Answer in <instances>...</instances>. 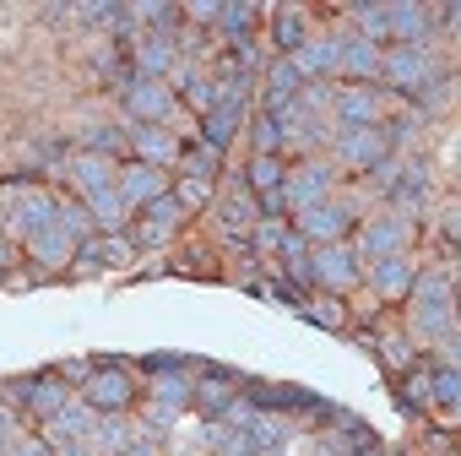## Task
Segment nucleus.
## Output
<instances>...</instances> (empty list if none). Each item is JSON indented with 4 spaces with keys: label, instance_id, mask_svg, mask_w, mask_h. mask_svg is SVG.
Instances as JSON below:
<instances>
[{
    "label": "nucleus",
    "instance_id": "40",
    "mask_svg": "<svg viewBox=\"0 0 461 456\" xmlns=\"http://www.w3.org/2000/svg\"><path fill=\"white\" fill-rule=\"evenodd\" d=\"M55 223H60V228H71V234H77V240H93V234H98V228H93V212H87L82 201H60V212H55Z\"/></svg>",
    "mask_w": 461,
    "mask_h": 456
},
{
    "label": "nucleus",
    "instance_id": "43",
    "mask_svg": "<svg viewBox=\"0 0 461 456\" xmlns=\"http://www.w3.org/2000/svg\"><path fill=\"white\" fill-rule=\"evenodd\" d=\"M179 163L190 169V179H212V174H217V147H206V141H201V147H195L190 158H179Z\"/></svg>",
    "mask_w": 461,
    "mask_h": 456
},
{
    "label": "nucleus",
    "instance_id": "57",
    "mask_svg": "<svg viewBox=\"0 0 461 456\" xmlns=\"http://www.w3.org/2000/svg\"><path fill=\"white\" fill-rule=\"evenodd\" d=\"M12 261H17V251H12V245H0V272H6Z\"/></svg>",
    "mask_w": 461,
    "mask_h": 456
},
{
    "label": "nucleus",
    "instance_id": "17",
    "mask_svg": "<svg viewBox=\"0 0 461 456\" xmlns=\"http://www.w3.org/2000/svg\"><path fill=\"white\" fill-rule=\"evenodd\" d=\"M380 60H385V50L380 44H369V39H358V33H342V66L337 71H348L353 82H375L380 77Z\"/></svg>",
    "mask_w": 461,
    "mask_h": 456
},
{
    "label": "nucleus",
    "instance_id": "12",
    "mask_svg": "<svg viewBox=\"0 0 461 456\" xmlns=\"http://www.w3.org/2000/svg\"><path fill=\"white\" fill-rule=\"evenodd\" d=\"M114 185H120V196L131 201V212H147L158 196H168V179H163V169H152V163H125Z\"/></svg>",
    "mask_w": 461,
    "mask_h": 456
},
{
    "label": "nucleus",
    "instance_id": "6",
    "mask_svg": "<svg viewBox=\"0 0 461 456\" xmlns=\"http://www.w3.org/2000/svg\"><path fill=\"white\" fill-rule=\"evenodd\" d=\"M326 196H331V163L304 158L299 169H288V179H283V201H288V212H304V206H315V201H326Z\"/></svg>",
    "mask_w": 461,
    "mask_h": 456
},
{
    "label": "nucleus",
    "instance_id": "58",
    "mask_svg": "<svg viewBox=\"0 0 461 456\" xmlns=\"http://www.w3.org/2000/svg\"><path fill=\"white\" fill-rule=\"evenodd\" d=\"M456 321H461V283H456Z\"/></svg>",
    "mask_w": 461,
    "mask_h": 456
},
{
    "label": "nucleus",
    "instance_id": "4",
    "mask_svg": "<svg viewBox=\"0 0 461 456\" xmlns=\"http://www.w3.org/2000/svg\"><path fill=\"white\" fill-rule=\"evenodd\" d=\"M407 245H412V217H402V212H380V217H369V223H364V234H358V251H364L369 261L402 256Z\"/></svg>",
    "mask_w": 461,
    "mask_h": 456
},
{
    "label": "nucleus",
    "instance_id": "60",
    "mask_svg": "<svg viewBox=\"0 0 461 456\" xmlns=\"http://www.w3.org/2000/svg\"><path fill=\"white\" fill-rule=\"evenodd\" d=\"M0 278H6V272H0Z\"/></svg>",
    "mask_w": 461,
    "mask_h": 456
},
{
    "label": "nucleus",
    "instance_id": "15",
    "mask_svg": "<svg viewBox=\"0 0 461 456\" xmlns=\"http://www.w3.org/2000/svg\"><path fill=\"white\" fill-rule=\"evenodd\" d=\"M412 261L407 256H385V261H369V288L375 299H407L412 294Z\"/></svg>",
    "mask_w": 461,
    "mask_h": 456
},
{
    "label": "nucleus",
    "instance_id": "33",
    "mask_svg": "<svg viewBox=\"0 0 461 456\" xmlns=\"http://www.w3.org/2000/svg\"><path fill=\"white\" fill-rule=\"evenodd\" d=\"M304 93V77H299V66L283 55V60H272L267 66V98H299Z\"/></svg>",
    "mask_w": 461,
    "mask_h": 456
},
{
    "label": "nucleus",
    "instance_id": "2",
    "mask_svg": "<svg viewBox=\"0 0 461 456\" xmlns=\"http://www.w3.org/2000/svg\"><path fill=\"white\" fill-rule=\"evenodd\" d=\"M310 272H315V288H326V294H348V288H358V256L337 240V245H315L310 251Z\"/></svg>",
    "mask_w": 461,
    "mask_h": 456
},
{
    "label": "nucleus",
    "instance_id": "21",
    "mask_svg": "<svg viewBox=\"0 0 461 456\" xmlns=\"http://www.w3.org/2000/svg\"><path fill=\"white\" fill-rule=\"evenodd\" d=\"M294 66H299V77L304 82H315V77H331L337 66H342V39H310L299 55H288Z\"/></svg>",
    "mask_w": 461,
    "mask_h": 456
},
{
    "label": "nucleus",
    "instance_id": "45",
    "mask_svg": "<svg viewBox=\"0 0 461 456\" xmlns=\"http://www.w3.org/2000/svg\"><path fill=\"white\" fill-rule=\"evenodd\" d=\"M283 136H288V131H283L272 114H261V120H256V152H277V147H283Z\"/></svg>",
    "mask_w": 461,
    "mask_h": 456
},
{
    "label": "nucleus",
    "instance_id": "56",
    "mask_svg": "<svg viewBox=\"0 0 461 456\" xmlns=\"http://www.w3.org/2000/svg\"><path fill=\"white\" fill-rule=\"evenodd\" d=\"M439 23H456L461 28V6H439Z\"/></svg>",
    "mask_w": 461,
    "mask_h": 456
},
{
    "label": "nucleus",
    "instance_id": "49",
    "mask_svg": "<svg viewBox=\"0 0 461 456\" xmlns=\"http://www.w3.org/2000/svg\"><path fill=\"white\" fill-rule=\"evenodd\" d=\"M163 240H168V228H158V223H147V217H141V228H136V245H141V251H158Z\"/></svg>",
    "mask_w": 461,
    "mask_h": 456
},
{
    "label": "nucleus",
    "instance_id": "44",
    "mask_svg": "<svg viewBox=\"0 0 461 456\" xmlns=\"http://www.w3.org/2000/svg\"><path fill=\"white\" fill-rule=\"evenodd\" d=\"M402 402H407V407H434V397H429V369H418V375L402 380Z\"/></svg>",
    "mask_w": 461,
    "mask_h": 456
},
{
    "label": "nucleus",
    "instance_id": "22",
    "mask_svg": "<svg viewBox=\"0 0 461 456\" xmlns=\"http://www.w3.org/2000/svg\"><path fill=\"white\" fill-rule=\"evenodd\" d=\"M174 66H179V60H174V44H168V33H147V39L136 44V77H147V82H163Z\"/></svg>",
    "mask_w": 461,
    "mask_h": 456
},
{
    "label": "nucleus",
    "instance_id": "8",
    "mask_svg": "<svg viewBox=\"0 0 461 456\" xmlns=\"http://www.w3.org/2000/svg\"><path fill=\"white\" fill-rule=\"evenodd\" d=\"M461 321H456V299H412V315H407V337H423V342H445L456 337Z\"/></svg>",
    "mask_w": 461,
    "mask_h": 456
},
{
    "label": "nucleus",
    "instance_id": "41",
    "mask_svg": "<svg viewBox=\"0 0 461 456\" xmlns=\"http://www.w3.org/2000/svg\"><path fill=\"white\" fill-rule=\"evenodd\" d=\"M147 223H158V228H168V234H174V228L185 223V201L168 190V196H158L152 206H147Z\"/></svg>",
    "mask_w": 461,
    "mask_h": 456
},
{
    "label": "nucleus",
    "instance_id": "24",
    "mask_svg": "<svg viewBox=\"0 0 461 456\" xmlns=\"http://www.w3.org/2000/svg\"><path fill=\"white\" fill-rule=\"evenodd\" d=\"M434 17H439L434 6H391V39L407 44V50H418V44L429 39V23H434Z\"/></svg>",
    "mask_w": 461,
    "mask_h": 456
},
{
    "label": "nucleus",
    "instance_id": "31",
    "mask_svg": "<svg viewBox=\"0 0 461 456\" xmlns=\"http://www.w3.org/2000/svg\"><path fill=\"white\" fill-rule=\"evenodd\" d=\"M190 397H195V375H185V369H158L152 375V402L190 407Z\"/></svg>",
    "mask_w": 461,
    "mask_h": 456
},
{
    "label": "nucleus",
    "instance_id": "9",
    "mask_svg": "<svg viewBox=\"0 0 461 456\" xmlns=\"http://www.w3.org/2000/svg\"><path fill=\"white\" fill-rule=\"evenodd\" d=\"M82 397H87L98 413H125V407H131V397H136V380L125 375V364H104V369H93V375H87Z\"/></svg>",
    "mask_w": 461,
    "mask_h": 456
},
{
    "label": "nucleus",
    "instance_id": "19",
    "mask_svg": "<svg viewBox=\"0 0 461 456\" xmlns=\"http://www.w3.org/2000/svg\"><path fill=\"white\" fill-rule=\"evenodd\" d=\"M125 256H131V240L125 234H93L77 251V272H104V267H120Z\"/></svg>",
    "mask_w": 461,
    "mask_h": 456
},
{
    "label": "nucleus",
    "instance_id": "29",
    "mask_svg": "<svg viewBox=\"0 0 461 456\" xmlns=\"http://www.w3.org/2000/svg\"><path fill=\"white\" fill-rule=\"evenodd\" d=\"M131 434H136L131 424H120L114 413H104V418L93 424V434H87V451H93V456H120V451L131 445Z\"/></svg>",
    "mask_w": 461,
    "mask_h": 456
},
{
    "label": "nucleus",
    "instance_id": "48",
    "mask_svg": "<svg viewBox=\"0 0 461 456\" xmlns=\"http://www.w3.org/2000/svg\"><path fill=\"white\" fill-rule=\"evenodd\" d=\"M120 456H163V445H158V434H152V429H136V434H131V445H125Z\"/></svg>",
    "mask_w": 461,
    "mask_h": 456
},
{
    "label": "nucleus",
    "instance_id": "23",
    "mask_svg": "<svg viewBox=\"0 0 461 456\" xmlns=\"http://www.w3.org/2000/svg\"><path fill=\"white\" fill-rule=\"evenodd\" d=\"M256 223H261L256 190H250V185H234V190L222 196V228H228V234H250Z\"/></svg>",
    "mask_w": 461,
    "mask_h": 456
},
{
    "label": "nucleus",
    "instance_id": "28",
    "mask_svg": "<svg viewBox=\"0 0 461 456\" xmlns=\"http://www.w3.org/2000/svg\"><path fill=\"white\" fill-rule=\"evenodd\" d=\"M272 39H277V50H283V55H299V50L310 44L304 12H299V6H283V12H272Z\"/></svg>",
    "mask_w": 461,
    "mask_h": 456
},
{
    "label": "nucleus",
    "instance_id": "55",
    "mask_svg": "<svg viewBox=\"0 0 461 456\" xmlns=\"http://www.w3.org/2000/svg\"><path fill=\"white\" fill-rule=\"evenodd\" d=\"M445 234L461 245V206H450V212H445Z\"/></svg>",
    "mask_w": 461,
    "mask_h": 456
},
{
    "label": "nucleus",
    "instance_id": "36",
    "mask_svg": "<svg viewBox=\"0 0 461 456\" xmlns=\"http://www.w3.org/2000/svg\"><path fill=\"white\" fill-rule=\"evenodd\" d=\"M299 310H304L315 326H326V332H342V326H348V315H342V299H337V294H326V299H304Z\"/></svg>",
    "mask_w": 461,
    "mask_h": 456
},
{
    "label": "nucleus",
    "instance_id": "47",
    "mask_svg": "<svg viewBox=\"0 0 461 456\" xmlns=\"http://www.w3.org/2000/svg\"><path fill=\"white\" fill-rule=\"evenodd\" d=\"M174 196H179V201H185V212H190V206L212 201V179H179V185H174Z\"/></svg>",
    "mask_w": 461,
    "mask_h": 456
},
{
    "label": "nucleus",
    "instance_id": "1",
    "mask_svg": "<svg viewBox=\"0 0 461 456\" xmlns=\"http://www.w3.org/2000/svg\"><path fill=\"white\" fill-rule=\"evenodd\" d=\"M380 77H385L396 93H423V87H434V82H439V60L429 55V44H418V50L391 44V50H385V60H380Z\"/></svg>",
    "mask_w": 461,
    "mask_h": 456
},
{
    "label": "nucleus",
    "instance_id": "42",
    "mask_svg": "<svg viewBox=\"0 0 461 456\" xmlns=\"http://www.w3.org/2000/svg\"><path fill=\"white\" fill-rule=\"evenodd\" d=\"M120 147H131V131H109V125H98V131H87V152H120Z\"/></svg>",
    "mask_w": 461,
    "mask_h": 456
},
{
    "label": "nucleus",
    "instance_id": "27",
    "mask_svg": "<svg viewBox=\"0 0 461 456\" xmlns=\"http://www.w3.org/2000/svg\"><path fill=\"white\" fill-rule=\"evenodd\" d=\"M206 418H222L228 407H234L240 402V386L234 380H228V375H206V380H195V397H190Z\"/></svg>",
    "mask_w": 461,
    "mask_h": 456
},
{
    "label": "nucleus",
    "instance_id": "7",
    "mask_svg": "<svg viewBox=\"0 0 461 456\" xmlns=\"http://www.w3.org/2000/svg\"><path fill=\"white\" fill-rule=\"evenodd\" d=\"M125 109H131V125H163L174 114V87L168 82H125Z\"/></svg>",
    "mask_w": 461,
    "mask_h": 456
},
{
    "label": "nucleus",
    "instance_id": "54",
    "mask_svg": "<svg viewBox=\"0 0 461 456\" xmlns=\"http://www.w3.org/2000/svg\"><path fill=\"white\" fill-rule=\"evenodd\" d=\"M6 456H50V451H44V445H39V440H17V445H12V451H6Z\"/></svg>",
    "mask_w": 461,
    "mask_h": 456
},
{
    "label": "nucleus",
    "instance_id": "39",
    "mask_svg": "<svg viewBox=\"0 0 461 456\" xmlns=\"http://www.w3.org/2000/svg\"><path fill=\"white\" fill-rule=\"evenodd\" d=\"M375 348H380V359L391 369H407L412 364V337L407 332H385V337H375Z\"/></svg>",
    "mask_w": 461,
    "mask_h": 456
},
{
    "label": "nucleus",
    "instance_id": "14",
    "mask_svg": "<svg viewBox=\"0 0 461 456\" xmlns=\"http://www.w3.org/2000/svg\"><path fill=\"white\" fill-rule=\"evenodd\" d=\"M55 212H60V201H55L50 190H17V196H12V228H17L23 240L39 234V228H50Z\"/></svg>",
    "mask_w": 461,
    "mask_h": 456
},
{
    "label": "nucleus",
    "instance_id": "35",
    "mask_svg": "<svg viewBox=\"0 0 461 456\" xmlns=\"http://www.w3.org/2000/svg\"><path fill=\"white\" fill-rule=\"evenodd\" d=\"M353 23H358V39L369 44L391 39V6H353Z\"/></svg>",
    "mask_w": 461,
    "mask_h": 456
},
{
    "label": "nucleus",
    "instance_id": "30",
    "mask_svg": "<svg viewBox=\"0 0 461 456\" xmlns=\"http://www.w3.org/2000/svg\"><path fill=\"white\" fill-rule=\"evenodd\" d=\"M283 179H288V169H283V158H277V152H256V158H250V169H245V185H250L256 196L283 190Z\"/></svg>",
    "mask_w": 461,
    "mask_h": 456
},
{
    "label": "nucleus",
    "instance_id": "51",
    "mask_svg": "<svg viewBox=\"0 0 461 456\" xmlns=\"http://www.w3.org/2000/svg\"><path fill=\"white\" fill-rule=\"evenodd\" d=\"M185 17H195V23H217V17H222V6H212V0H201V6H190Z\"/></svg>",
    "mask_w": 461,
    "mask_h": 456
},
{
    "label": "nucleus",
    "instance_id": "38",
    "mask_svg": "<svg viewBox=\"0 0 461 456\" xmlns=\"http://www.w3.org/2000/svg\"><path fill=\"white\" fill-rule=\"evenodd\" d=\"M294 234V228L283 223V217H261L256 228H250V240H256V251H272V256H283V240Z\"/></svg>",
    "mask_w": 461,
    "mask_h": 456
},
{
    "label": "nucleus",
    "instance_id": "53",
    "mask_svg": "<svg viewBox=\"0 0 461 456\" xmlns=\"http://www.w3.org/2000/svg\"><path fill=\"white\" fill-rule=\"evenodd\" d=\"M55 456H93L87 440H55Z\"/></svg>",
    "mask_w": 461,
    "mask_h": 456
},
{
    "label": "nucleus",
    "instance_id": "46",
    "mask_svg": "<svg viewBox=\"0 0 461 456\" xmlns=\"http://www.w3.org/2000/svg\"><path fill=\"white\" fill-rule=\"evenodd\" d=\"M174 424H179V407H174V402H147V424H141V429L163 434V429H174Z\"/></svg>",
    "mask_w": 461,
    "mask_h": 456
},
{
    "label": "nucleus",
    "instance_id": "32",
    "mask_svg": "<svg viewBox=\"0 0 461 456\" xmlns=\"http://www.w3.org/2000/svg\"><path fill=\"white\" fill-rule=\"evenodd\" d=\"M245 429H250V445H256V456H261V451H277V445L288 440V424H283V413H267V407H261V413H256Z\"/></svg>",
    "mask_w": 461,
    "mask_h": 456
},
{
    "label": "nucleus",
    "instance_id": "20",
    "mask_svg": "<svg viewBox=\"0 0 461 456\" xmlns=\"http://www.w3.org/2000/svg\"><path fill=\"white\" fill-rule=\"evenodd\" d=\"M98 418H104V413H98V407H93L87 397H82V402L71 397V402H66V407H60L55 418H50V445H55V440H87Z\"/></svg>",
    "mask_w": 461,
    "mask_h": 456
},
{
    "label": "nucleus",
    "instance_id": "5",
    "mask_svg": "<svg viewBox=\"0 0 461 456\" xmlns=\"http://www.w3.org/2000/svg\"><path fill=\"white\" fill-rule=\"evenodd\" d=\"M77 251H82V240L71 234V228H60V223L28 234V261H33L39 272H66V267H77Z\"/></svg>",
    "mask_w": 461,
    "mask_h": 456
},
{
    "label": "nucleus",
    "instance_id": "11",
    "mask_svg": "<svg viewBox=\"0 0 461 456\" xmlns=\"http://www.w3.org/2000/svg\"><path fill=\"white\" fill-rule=\"evenodd\" d=\"M331 114L342 120V131H364V125H380V93L353 82V87H337L331 98Z\"/></svg>",
    "mask_w": 461,
    "mask_h": 456
},
{
    "label": "nucleus",
    "instance_id": "59",
    "mask_svg": "<svg viewBox=\"0 0 461 456\" xmlns=\"http://www.w3.org/2000/svg\"><path fill=\"white\" fill-rule=\"evenodd\" d=\"M358 456H385V451H380V445H369V451H358Z\"/></svg>",
    "mask_w": 461,
    "mask_h": 456
},
{
    "label": "nucleus",
    "instance_id": "26",
    "mask_svg": "<svg viewBox=\"0 0 461 456\" xmlns=\"http://www.w3.org/2000/svg\"><path fill=\"white\" fill-rule=\"evenodd\" d=\"M423 196H429V169H423L418 158H407V163H402V179L391 185V201H396V212L407 217V212L423 206Z\"/></svg>",
    "mask_w": 461,
    "mask_h": 456
},
{
    "label": "nucleus",
    "instance_id": "18",
    "mask_svg": "<svg viewBox=\"0 0 461 456\" xmlns=\"http://www.w3.org/2000/svg\"><path fill=\"white\" fill-rule=\"evenodd\" d=\"M17 397L28 402V413H33V418H44V424H50V418H55V413L71 402V386H66L60 375H44V380H28V386H17Z\"/></svg>",
    "mask_w": 461,
    "mask_h": 456
},
{
    "label": "nucleus",
    "instance_id": "10",
    "mask_svg": "<svg viewBox=\"0 0 461 456\" xmlns=\"http://www.w3.org/2000/svg\"><path fill=\"white\" fill-rule=\"evenodd\" d=\"M337 158L348 163V169H380L385 158H391V136L380 131V125H364V131H342L337 136Z\"/></svg>",
    "mask_w": 461,
    "mask_h": 456
},
{
    "label": "nucleus",
    "instance_id": "37",
    "mask_svg": "<svg viewBox=\"0 0 461 456\" xmlns=\"http://www.w3.org/2000/svg\"><path fill=\"white\" fill-rule=\"evenodd\" d=\"M256 17H261V6H245V0H240V6H222V17H217V23H222V33H228V39H240V44H245V39H250V28H256Z\"/></svg>",
    "mask_w": 461,
    "mask_h": 456
},
{
    "label": "nucleus",
    "instance_id": "25",
    "mask_svg": "<svg viewBox=\"0 0 461 456\" xmlns=\"http://www.w3.org/2000/svg\"><path fill=\"white\" fill-rule=\"evenodd\" d=\"M114 179H120L114 158H104V152H82V158H71V185H77L82 196H93V190H104V185H114Z\"/></svg>",
    "mask_w": 461,
    "mask_h": 456
},
{
    "label": "nucleus",
    "instance_id": "13",
    "mask_svg": "<svg viewBox=\"0 0 461 456\" xmlns=\"http://www.w3.org/2000/svg\"><path fill=\"white\" fill-rule=\"evenodd\" d=\"M131 152H136V163L168 169V163H179V136L168 125H131Z\"/></svg>",
    "mask_w": 461,
    "mask_h": 456
},
{
    "label": "nucleus",
    "instance_id": "52",
    "mask_svg": "<svg viewBox=\"0 0 461 456\" xmlns=\"http://www.w3.org/2000/svg\"><path fill=\"white\" fill-rule=\"evenodd\" d=\"M87 369H93V364H87V359H71V364H66V369H60V380H82V386H87Z\"/></svg>",
    "mask_w": 461,
    "mask_h": 456
},
{
    "label": "nucleus",
    "instance_id": "3",
    "mask_svg": "<svg viewBox=\"0 0 461 456\" xmlns=\"http://www.w3.org/2000/svg\"><path fill=\"white\" fill-rule=\"evenodd\" d=\"M348 223H353V206L326 196V201L294 212V234H304V240H315V245H337V240L348 234Z\"/></svg>",
    "mask_w": 461,
    "mask_h": 456
},
{
    "label": "nucleus",
    "instance_id": "50",
    "mask_svg": "<svg viewBox=\"0 0 461 456\" xmlns=\"http://www.w3.org/2000/svg\"><path fill=\"white\" fill-rule=\"evenodd\" d=\"M439 359H445V369H461V332L439 342Z\"/></svg>",
    "mask_w": 461,
    "mask_h": 456
},
{
    "label": "nucleus",
    "instance_id": "34",
    "mask_svg": "<svg viewBox=\"0 0 461 456\" xmlns=\"http://www.w3.org/2000/svg\"><path fill=\"white\" fill-rule=\"evenodd\" d=\"M429 397H434V407H461V369H429Z\"/></svg>",
    "mask_w": 461,
    "mask_h": 456
},
{
    "label": "nucleus",
    "instance_id": "16",
    "mask_svg": "<svg viewBox=\"0 0 461 456\" xmlns=\"http://www.w3.org/2000/svg\"><path fill=\"white\" fill-rule=\"evenodd\" d=\"M82 206L93 212V228H98V234H120V228L131 223V201L120 196V185H104V190L82 196Z\"/></svg>",
    "mask_w": 461,
    "mask_h": 456
}]
</instances>
